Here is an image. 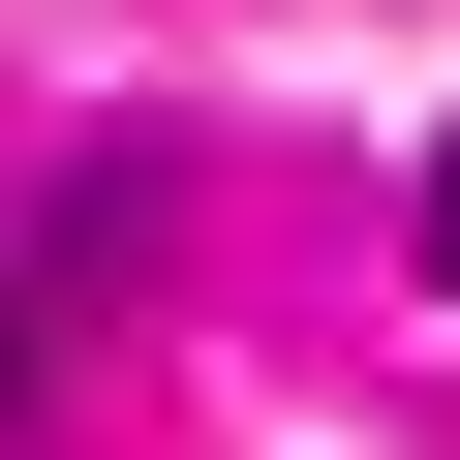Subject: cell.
Instances as JSON below:
<instances>
[{
    "instance_id": "2",
    "label": "cell",
    "mask_w": 460,
    "mask_h": 460,
    "mask_svg": "<svg viewBox=\"0 0 460 460\" xmlns=\"http://www.w3.org/2000/svg\"><path fill=\"white\" fill-rule=\"evenodd\" d=\"M0 368H31V307H0Z\"/></svg>"
},
{
    "instance_id": "1",
    "label": "cell",
    "mask_w": 460,
    "mask_h": 460,
    "mask_svg": "<svg viewBox=\"0 0 460 460\" xmlns=\"http://www.w3.org/2000/svg\"><path fill=\"white\" fill-rule=\"evenodd\" d=\"M429 277H460V123H429Z\"/></svg>"
}]
</instances>
